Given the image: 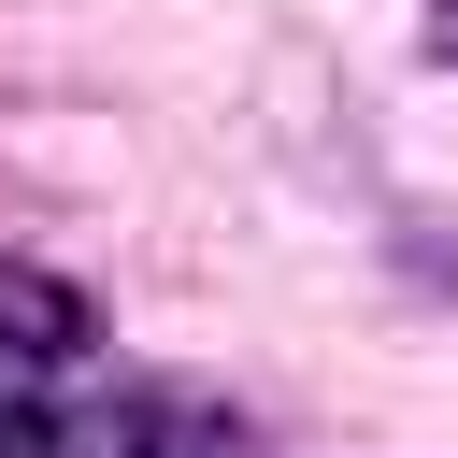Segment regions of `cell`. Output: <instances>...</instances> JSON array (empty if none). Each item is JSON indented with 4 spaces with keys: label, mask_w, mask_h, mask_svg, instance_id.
Returning <instances> with one entry per match:
<instances>
[{
    "label": "cell",
    "mask_w": 458,
    "mask_h": 458,
    "mask_svg": "<svg viewBox=\"0 0 458 458\" xmlns=\"http://www.w3.org/2000/svg\"><path fill=\"white\" fill-rule=\"evenodd\" d=\"M57 444H72V429H57L43 401H0V458H57Z\"/></svg>",
    "instance_id": "3"
},
{
    "label": "cell",
    "mask_w": 458,
    "mask_h": 458,
    "mask_svg": "<svg viewBox=\"0 0 458 458\" xmlns=\"http://www.w3.org/2000/svg\"><path fill=\"white\" fill-rule=\"evenodd\" d=\"M72 358H100V301H86L72 272H43V258H0V372L43 386V372H72Z\"/></svg>",
    "instance_id": "1"
},
{
    "label": "cell",
    "mask_w": 458,
    "mask_h": 458,
    "mask_svg": "<svg viewBox=\"0 0 458 458\" xmlns=\"http://www.w3.org/2000/svg\"><path fill=\"white\" fill-rule=\"evenodd\" d=\"M57 458H243V429L200 415V401H114V415H86Z\"/></svg>",
    "instance_id": "2"
},
{
    "label": "cell",
    "mask_w": 458,
    "mask_h": 458,
    "mask_svg": "<svg viewBox=\"0 0 458 458\" xmlns=\"http://www.w3.org/2000/svg\"><path fill=\"white\" fill-rule=\"evenodd\" d=\"M415 29H429V57H444V72H458V0H429V14H415Z\"/></svg>",
    "instance_id": "4"
}]
</instances>
